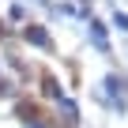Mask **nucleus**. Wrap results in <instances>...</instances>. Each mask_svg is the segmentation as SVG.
Wrapping results in <instances>:
<instances>
[{"label":"nucleus","mask_w":128,"mask_h":128,"mask_svg":"<svg viewBox=\"0 0 128 128\" xmlns=\"http://www.w3.org/2000/svg\"><path fill=\"white\" fill-rule=\"evenodd\" d=\"M26 42H34V45H49V34H45L42 26H26Z\"/></svg>","instance_id":"1"},{"label":"nucleus","mask_w":128,"mask_h":128,"mask_svg":"<svg viewBox=\"0 0 128 128\" xmlns=\"http://www.w3.org/2000/svg\"><path fill=\"white\" fill-rule=\"evenodd\" d=\"M90 34H94V45L106 49V34H102V23H90Z\"/></svg>","instance_id":"2"}]
</instances>
